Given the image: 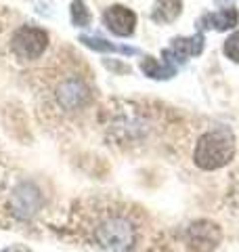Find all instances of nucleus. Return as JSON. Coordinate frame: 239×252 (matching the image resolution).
<instances>
[{
	"label": "nucleus",
	"instance_id": "1",
	"mask_svg": "<svg viewBox=\"0 0 239 252\" xmlns=\"http://www.w3.org/2000/svg\"><path fill=\"white\" fill-rule=\"evenodd\" d=\"M40 94L44 97L46 109L74 116L92 105L94 86L89 72L80 67V57H74V61H61L42 72Z\"/></svg>",
	"mask_w": 239,
	"mask_h": 252
},
{
	"label": "nucleus",
	"instance_id": "2",
	"mask_svg": "<svg viewBox=\"0 0 239 252\" xmlns=\"http://www.w3.org/2000/svg\"><path fill=\"white\" fill-rule=\"evenodd\" d=\"M92 242L111 252H128L137 244V223L124 208H103L92 223Z\"/></svg>",
	"mask_w": 239,
	"mask_h": 252
},
{
	"label": "nucleus",
	"instance_id": "3",
	"mask_svg": "<svg viewBox=\"0 0 239 252\" xmlns=\"http://www.w3.org/2000/svg\"><path fill=\"white\" fill-rule=\"evenodd\" d=\"M235 154V137L227 126H214L197 139L193 162L202 170H218L227 166Z\"/></svg>",
	"mask_w": 239,
	"mask_h": 252
},
{
	"label": "nucleus",
	"instance_id": "4",
	"mask_svg": "<svg viewBox=\"0 0 239 252\" xmlns=\"http://www.w3.org/2000/svg\"><path fill=\"white\" fill-rule=\"evenodd\" d=\"M46 44H49V34L34 26L19 28L11 38V51L15 53V57L28 59V61L42 57V53L46 51Z\"/></svg>",
	"mask_w": 239,
	"mask_h": 252
},
{
	"label": "nucleus",
	"instance_id": "5",
	"mask_svg": "<svg viewBox=\"0 0 239 252\" xmlns=\"http://www.w3.org/2000/svg\"><path fill=\"white\" fill-rule=\"evenodd\" d=\"M103 19H105L107 30L118 36H130L134 32V26H137V15L122 4L109 6L105 15H103Z\"/></svg>",
	"mask_w": 239,
	"mask_h": 252
},
{
	"label": "nucleus",
	"instance_id": "6",
	"mask_svg": "<svg viewBox=\"0 0 239 252\" xmlns=\"http://www.w3.org/2000/svg\"><path fill=\"white\" fill-rule=\"evenodd\" d=\"M204 49V36L195 34L191 38H174L170 49L164 51V61H168L174 65V61H187V57H193V55H199Z\"/></svg>",
	"mask_w": 239,
	"mask_h": 252
},
{
	"label": "nucleus",
	"instance_id": "7",
	"mask_svg": "<svg viewBox=\"0 0 239 252\" xmlns=\"http://www.w3.org/2000/svg\"><path fill=\"white\" fill-rule=\"evenodd\" d=\"M40 206V193L31 185H21L13 195V212L19 217H31Z\"/></svg>",
	"mask_w": 239,
	"mask_h": 252
},
{
	"label": "nucleus",
	"instance_id": "8",
	"mask_svg": "<svg viewBox=\"0 0 239 252\" xmlns=\"http://www.w3.org/2000/svg\"><path fill=\"white\" fill-rule=\"evenodd\" d=\"M191 244L199 250V252H210L214 246H216V242L220 240V233L214 225L210 223H195L191 227Z\"/></svg>",
	"mask_w": 239,
	"mask_h": 252
},
{
	"label": "nucleus",
	"instance_id": "9",
	"mask_svg": "<svg viewBox=\"0 0 239 252\" xmlns=\"http://www.w3.org/2000/svg\"><path fill=\"white\" fill-rule=\"evenodd\" d=\"M239 21V13L235 9H225V11H218V13H208L202 17V28H214L218 32H225L229 28H235Z\"/></svg>",
	"mask_w": 239,
	"mask_h": 252
},
{
	"label": "nucleus",
	"instance_id": "10",
	"mask_svg": "<svg viewBox=\"0 0 239 252\" xmlns=\"http://www.w3.org/2000/svg\"><path fill=\"white\" fill-rule=\"evenodd\" d=\"M180 0H155L153 11H151V19L155 23H170L180 15Z\"/></svg>",
	"mask_w": 239,
	"mask_h": 252
},
{
	"label": "nucleus",
	"instance_id": "11",
	"mask_svg": "<svg viewBox=\"0 0 239 252\" xmlns=\"http://www.w3.org/2000/svg\"><path fill=\"white\" fill-rule=\"evenodd\" d=\"M141 69L145 72V76H151L155 80H166V78H172L177 74V65H172L168 61L157 63L153 57H145V61L141 63Z\"/></svg>",
	"mask_w": 239,
	"mask_h": 252
},
{
	"label": "nucleus",
	"instance_id": "12",
	"mask_svg": "<svg viewBox=\"0 0 239 252\" xmlns=\"http://www.w3.org/2000/svg\"><path fill=\"white\" fill-rule=\"evenodd\" d=\"M80 42H84L86 46H90L94 51H103V53H122V55H134L137 49H130V46H116L103 38H94V36H80Z\"/></svg>",
	"mask_w": 239,
	"mask_h": 252
},
{
	"label": "nucleus",
	"instance_id": "13",
	"mask_svg": "<svg viewBox=\"0 0 239 252\" xmlns=\"http://www.w3.org/2000/svg\"><path fill=\"white\" fill-rule=\"evenodd\" d=\"M71 21L78 28H86L90 23V11L86 9L84 0H74L71 2Z\"/></svg>",
	"mask_w": 239,
	"mask_h": 252
},
{
	"label": "nucleus",
	"instance_id": "14",
	"mask_svg": "<svg viewBox=\"0 0 239 252\" xmlns=\"http://www.w3.org/2000/svg\"><path fill=\"white\" fill-rule=\"evenodd\" d=\"M225 55L231 61L239 63V30L235 32L233 36H229V40L225 42Z\"/></svg>",
	"mask_w": 239,
	"mask_h": 252
},
{
	"label": "nucleus",
	"instance_id": "15",
	"mask_svg": "<svg viewBox=\"0 0 239 252\" xmlns=\"http://www.w3.org/2000/svg\"><path fill=\"white\" fill-rule=\"evenodd\" d=\"M2 252H30L26 246H11V248H6V250H2Z\"/></svg>",
	"mask_w": 239,
	"mask_h": 252
}]
</instances>
